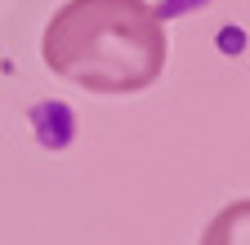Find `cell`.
<instances>
[{
	"label": "cell",
	"mask_w": 250,
	"mask_h": 245,
	"mask_svg": "<svg viewBox=\"0 0 250 245\" xmlns=\"http://www.w3.org/2000/svg\"><path fill=\"white\" fill-rule=\"evenodd\" d=\"M201 245H250V201H232L219 209V219L201 232Z\"/></svg>",
	"instance_id": "7a4b0ae2"
},
{
	"label": "cell",
	"mask_w": 250,
	"mask_h": 245,
	"mask_svg": "<svg viewBox=\"0 0 250 245\" xmlns=\"http://www.w3.org/2000/svg\"><path fill=\"white\" fill-rule=\"evenodd\" d=\"M41 58L89 94H143L170 63L166 18L147 0H67L45 22Z\"/></svg>",
	"instance_id": "6da1fadb"
}]
</instances>
